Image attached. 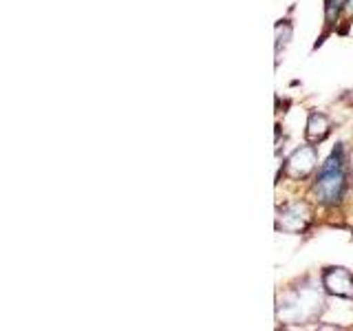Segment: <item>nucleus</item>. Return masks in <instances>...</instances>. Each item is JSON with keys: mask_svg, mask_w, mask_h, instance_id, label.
<instances>
[{"mask_svg": "<svg viewBox=\"0 0 353 331\" xmlns=\"http://www.w3.org/2000/svg\"><path fill=\"white\" fill-rule=\"evenodd\" d=\"M347 190V172H345V150L342 143L334 148V152L320 163L316 181L312 185V192L318 203L336 205L340 203L342 194Z\"/></svg>", "mask_w": 353, "mask_h": 331, "instance_id": "nucleus-1", "label": "nucleus"}, {"mask_svg": "<svg viewBox=\"0 0 353 331\" xmlns=\"http://www.w3.org/2000/svg\"><path fill=\"white\" fill-rule=\"evenodd\" d=\"M318 166L316 157V148L314 146H301L294 150V154L285 163V174L292 177V179H305V177L312 172Z\"/></svg>", "mask_w": 353, "mask_h": 331, "instance_id": "nucleus-2", "label": "nucleus"}, {"mask_svg": "<svg viewBox=\"0 0 353 331\" xmlns=\"http://www.w3.org/2000/svg\"><path fill=\"white\" fill-rule=\"evenodd\" d=\"M309 208L305 203H290L285 205L279 219H276V228L285 230V232H303L309 223Z\"/></svg>", "mask_w": 353, "mask_h": 331, "instance_id": "nucleus-3", "label": "nucleus"}, {"mask_svg": "<svg viewBox=\"0 0 353 331\" xmlns=\"http://www.w3.org/2000/svg\"><path fill=\"white\" fill-rule=\"evenodd\" d=\"M323 285L331 296H338V298H351L353 296V276L345 268L325 270Z\"/></svg>", "mask_w": 353, "mask_h": 331, "instance_id": "nucleus-4", "label": "nucleus"}, {"mask_svg": "<svg viewBox=\"0 0 353 331\" xmlns=\"http://www.w3.org/2000/svg\"><path fill=\"white\" fill-rule=\"evenodd\" d=\"M331 132V121L327 115L323 113H312L309 115V121H307V139L309 141H323L327 139V135Z\"/></svg>", "mask_w": 353, "mask_h": 331, "instance_id": "nucleus-5", "label": "nucleus"}, {"mask_svg": "<svg viewBox=\"0 0 353 331\" xmlns=\"http://www.w3.org/2000/svg\"><path fill=\"white\" fill-rule=\"evenodd\" d=\"M345 7H347L349 14H353V0H347V5H345Z\"/></svg>", "mask_w": 353, "mask_h": 331, "instance_id": "nucleus-6", "label": "nucleus"}]
</instances>
